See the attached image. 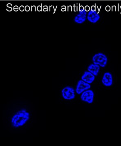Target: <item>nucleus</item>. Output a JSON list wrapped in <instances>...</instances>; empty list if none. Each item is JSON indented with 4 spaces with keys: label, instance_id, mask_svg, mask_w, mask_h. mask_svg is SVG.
Instances as JSON below:
<instances>
[{
    "label": "nucleus",
    "instance_id": "nucleus-10",
    "mask_svg": "<svg viewBox=\"0 0 121 146\" xmlns=\"http://www.w3.org/2000/svg\"><path fill=\"white\" fill-rule=\"evenodd\" d=\"M100 69V66H99L97 64H92L88 66V71L91 72L95 76H97L99 73Z\"/></svg>",
    "mask_w": 121,
    "mask_h": 146
},
{
    "label": "nucleus",
    "instance_id": "nucleus-7",
    "mask_svg": "<svg viewBox=\"0 0 121 146\" xmlns=\"http://www.w3.org/2000/svg\"><path fill=\"white\" fill-rule=\"evenodd\" d=\"M95 78V76L88 71L85 72L81 77V80L90 84L93 83Z\"/></svg>",
    "mask_w": 121,
    "mask_h": 146
},
{
    "label": "nucleus",
    "instance_id": "nucleus-5",
    "mask_svg": "<svg viewBox=\"0 0 121 146\" xmlns=\"http://www.w3.org/2000/svg\"><path fill=\"white\" fill-rule=\"evenodd\" d=\"M91 88V85L89 84L86 82L82 80H79L77 82L76 87L75 91L76 94L81 95L82 93Z\"/></svg>",
    "mask_w": 121,
    "mask_h": 146
},
{
    "label": "nucleus",
    "instance_id": "nucleus-8",
    "mask_svg": "<svg viewBox=\"0 0 121 146\" xmlns=\"http://www.w3.org/2000/svg\"><path fill=\"white\" fill-rule=\"evenodd\" d=\"M88 20L92 23H96L99 20L100 17L95 11H90L87 16Z\"/></svg>",
    "mask_w": 121,
    "mask_h": 146
},
{
    "label": "nucleus",
    "instance_id": "nucleus-3",
    "mask_svg": "<svg viewBox=\"0 0 121 146\" xmlns=\"http://www.w3.org/2000/svg\"><path fill=\"white\" fill-rule=\"evenodd\" d=\"M93 64H97L102 68H104L108 63V58L102 53H98L94 55L92 58Z\"/></svg>",
    "mask_w": 121,
    "mask_h": 146
},
{
    "label": "nucleus",
    "instance_id": "nucleus-9",
    "mask_svg": "<svg viewBox=\"0 0 121 146\" xmlns=\"http://www.w3.org/2000/svg\"><path fill=\"white\" fill-rule=\"evenodd\" d=\"M87 18V13L85 10L79 11V13L75 17L74 21L78 24H82L86 21Z\"/></svg>",
    "mask_w": 121,
    "mask_h": 146
},
{
    "label": "nucleus",
    "instance_id": "nucleus-1",
    "mask_svg": "<svg viewBox=\"0 0 121 146\" xmlns=\"http://www.w3.org/2000/svg\"><path fill=\"white\" fill-rule=\"evenodd\" d=\"M30 113L25 109L20 110L15 113L11 119V125L15 128L24 125L29 120Z\"/></svg>",
    "mask_w": 121,
    "mask_h": 146
},
{
    "label": "nucleus",
    "instance_id": "nucleus-6",
    "mask_svg": "<svg viewBox=\"0 0 121 146\" xmlns=\"http://www.w3.org/2000/svg\"><path fill=\"white\" fill-rule=\"evenodd\" d=\"M104 86L110 87L113 84V78L112 75L109 72H106L103 74L101 80Z\"/></svg>",
    "mask_w": 121,
    "mask_h": 146
},
{
    "label": "nucleus",
    "instance_id": "nucleus-4",
    "mask_svg": "<svg viewBox=\"0 0 121 146\" xmlns=\"http://www.w3.org/2000/svg\"><path fill=\"white\" fill-rule=\"evenodd\" d=\"M94 97L95 94L94 92L90 89L82 93L80 96V98L82 101L88 104H93Z\"/></svg>",
    "mask_w": 121,
    "mask_h": 146
},
{
    "label": "nucleus",
    "instance_id": "nucleus-2",
    "mask_svg": "<svg viewBox=\"0 0 121 146\" xmlns=\"http://www.w3.org/2000/svg\"><path fill=\"white\" fill-rule=\"evenodd\" d=\"M62 96L65 100H73L75 98V89L71 86H65L61 90Z\"/></svg>",
    "mask_w": 121,
    "mask_h": 146
}]
</instances>
